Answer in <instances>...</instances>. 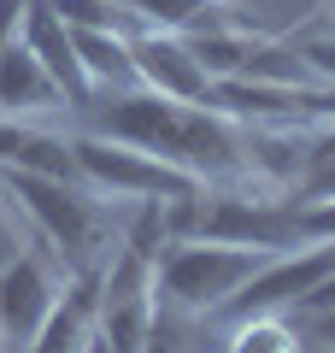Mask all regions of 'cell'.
Listing matches in <instances>:
<instances>
[{"label":"cell","instance_id":"1","mask_svg":"<svg viewBox=\"0 0 335 353\" xmlns=\"http://www.w3.org/2000/svg\"><path fill=\"white\" fill-rule=\"evenodd\" d=\"M83 112L94 136L141 148L153 159L188 171L194 183H247L253 176L236 118L212 112V106H188V101H171V94H153V88H118V94L83 106Z\"/></svg>","mask_w":335,"mask_h":353},{"label":"cell","instance_id":"2","mask_svg":"<svg viewBox=\"0 0 335 353\" xmlns=\"http://www.w3.org/2000/svg\"><path fill=\"white\" fill-rule=\"evenodd\" d=\"M0 189L30 212V224L41 230L65 271H94L112 253V212L100 206V194L88 183H65V176H41V171H0Z\"/></svg>","mask_w":335,"mask_h":353},{"label":"cell","instance_id":"3","mask_svg":"<svg viewBox=\"0 0 335 353\" xmlns=\"http://www.w3.org/2000/svg\"><path fill=\"white\" fill-rule=\"evenodd\" d=\"M265 259H271V253L230 248V241H176L159 259V271H153V301L183 306V312H194V318H212Z\"/></svg>","mask_w":335,"mask_h":353},{"label":"cell","instance_id":"4","mask_svg":"<svg viewBox=\"0 0 335 353\" xmlns=\"http://www.w3.org/2000/svg\"><path fill=\"white\" fill-rule=\"evenodd\" d=\"M71 159H77V176H83L94 194H112V201H183L194 194L200 183L176 165L153 159L141 148H124V141H106L94 130L71 136Z\"/></svg>","mask_w":335,"mask_h":353},{"label":"cell","instance_id":"5","mask_svg":"<svg viewBox=\"0 0 335 353\" xmlns=\"http://www.w3.org/2000/svg\"><path fill=\"white\" fill-rule=\"evenodd\" d=\"M335 271V241H306V248H288L276 259H265L247 283H241L206 324L230 330V324H247V318H288L323 277Z\"/></svg>","mask_w":335,"mask_h":353},{"label":"cell","instance_id":"6","mask_svg":"<svg viewBox=\"0 0 335 353\" xmlns=\"http://www.w3.org/2000/svg\"><path fill=\"white\" fill-rule=\"evenodd\" d=\"M59 301V277H53V265L41 253H24L18 248L12 259L0 265V347L6 353H24L36 341L41 318L48 306Z\"/></svg>","mask_w":335,"mask_h":353},{"label":"cell","instance_id":"7","mask_svg":"<svg viewBox=\"0 0 335 353\" xmlns=\"http://www.w3.org/2000/svg\"><path fill=\"white\" fill-rule=\"evenodd\" d=\"M130 59H136L141 88L171 94V101H188V106H206L212 71L194 59V48L183 36H171V30H141V36H130Z\"/></svg>","mask_w":335,"mask_h":353},{"label":"cell","instance_id":"8","mask_svg":"<svg viewBox=\"0 0 335 353\" xmlns=\"http://www.w3.org/2000/svg\"><path fill=\"white\" fill-rule=\"evenodd\" d=\"M18 41H24V48L36 53L41 65H48V77L59 83V94H65V112H83V106H94V83H88V71H83L77 36H71V24L53 12V0H30L24 24H18Z\"/></svg>","mask_w":335,"mask_h":353},{"label":"cell","instance_id":"9","mask_svg":"<svg viewBox=\"0 0 335 353\" xmlns=\"http://www.w3.org/2000/svg\"><path fill=\"white\" fill-rule=\"evenodd\" d=\"M100 271H106V265L71 271V277L59 283V301L48 306V318H41L36 341H30L24 353H88L94 347V330H100Z\"/></svg>","mask_w":335,"mask_h":353},{"label":"cell","instance_id":"10","mask_svg":"<svg viewBox=\"0 0 335 353\" xmlns=\"http://www.w3.org/2000/svg\"><path fill=\"white\" fill-rule=\"evenodd\" d=\"M59 106L65 94L48 77V65L12 36L0 48V118H41V112H59Z\"/></svg>","mask_w":335,"mask_h":353},{"label":"cell","instance_id":"11","mask_svg":"<svg viewBox=\"0 0 335 353\" xmlns=\"http://www.w3.org/2000/svg\"><path fill=\"white\" fill-rule=\"evenodd\" d=\"M148 324H153V294H141V301H100L94 347L100 353H141L148 347Z\"/></svg>","mask_w":335,"mask_h":353},{"label":"cell","instance_id":"12","mask_svg":"<svg viewBox=\"0 0 335 353\" xmlns=\"http://www.w3.org/2000/svg\"><path fill=\"white\" fill-rule=\"evenodd\" d=\"M288 201H335V118H329V130H318L306 141L300 171L288 183Z\"/></svg>","mask_w":335,"mask_h":353},{"label":"cell","instance_id":"13","mask_svg":"<svg viewBox=\"0 0 335 353\" xmlns=\"http://www.w3.org/2000/svg\"><path fill=\"white\" fill-rule=\"evenodd\" d=\"M53 12L71 30H112V36H141V18L124 0H53Z\"/></svg>","mask_w":335,"mask_h":353},{"label":"cell","instance_id":"14","mask_svg":"<svg viewBox=\"0 0 335 353\" xmlns=\"http://www.w3.org/2000/svg\"><path fill=\"white\" fill-rule=\"evenodd\" d=\"M223 353H300V330L288 318H247V324H230Z\"/></svg>","mask_w":335,"mask_h":353},{"label":"cell","instance_id":"15","mask_svg":"<svg viewBox=\"0 0 335 353\" xmlns=\"http://www.w3.org/2000/svg\"><path fill=\"white\" fill-rule=\"evenodd\" d=\"M200 324H206V318L153 301V324H148V347L141 353H200Z\"/></svg>","mask_w":335,"mask_h":353},{"label":"cell","instance_id":"16","mask_svg":"<svg viewBox=\"0 0 335 353\" xmlns=\"http://www.w3.org/2000/svg\"><path fill=\"white\" fill-rule=\"evenodd\" d=\"M294 53L318 71V83H335V36H294Z\"/></svg>","mask_w":335,"mask_h":353},{"label":"cell","instance_id":"17","mask_svg":"<svg viewBox=\"0 0 335 353\" xmlns=\"http://www.w3.org/2000/svg\"><path fill=\"white\" fill-rule=\"evenodd\" d=\"M300 318V341H318V347L323 353H335V306H329V312H294Z\"/></svg>","mask_w":335,"mask_h":353},{"label":"cell","instance_id":"18","mask_svg":"<svg viewBox=\"0 0 335 353\" xmlns=\"http://www.w3.org/2000/svg\"><path fill=\"white\" fill-rule=\"evenodd\" d=\"M24 12H30V0H0V48L18 36V24H24Z\"/></svg>","mask_w":335,"mask_h":353},{"label":"cell","instance_id":"19","mask_svg":"<svg viewBox=\"0 0 335 353\" xmlns=\"http://www.w3.org/2000/svg\"><path fill=\"white\" fill-rule=\"evenodd\" d=\"M329 306H335V271H329V277H323V283H318V289H312V294H306V301H300V306H294V312H329Z\"/></svg>","mask_w":335,"mask_h":353}]
</instances>
